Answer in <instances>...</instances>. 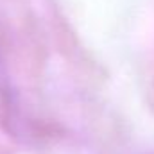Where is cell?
<instances>
[{"mask_svg": "<svg viewBox=\"0 0 154 154\" xmlns=\"http://www.w3.org/2000/svg\"><path fill=\"white\" fill-rule=\"evenodd\" d=\"M13 115V90L4 61L0 57V127H11Z\"/></svg>", "mask_w": 154, "mask_h": 154, "instance_id": "cell-1", "label": "cell"}]
</instances>
